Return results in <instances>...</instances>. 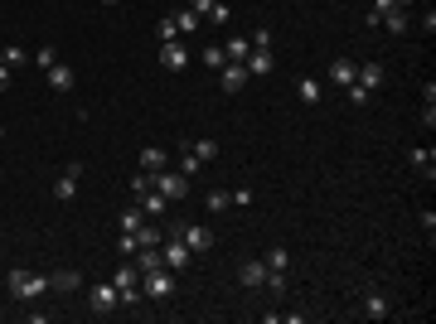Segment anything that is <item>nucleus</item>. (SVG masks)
Wrapping results in <instances>:
<instances>
[{
    "instance_id": "nucleus-1",
    "label": "nucleus",
    "mask_w": 436,
    "mask_h": 324,
    "mask_svg": "<svg viewBox=\"0 0 436 324\" xmlns=\"http://www.w3.org/2000/svg\"><path fill=\"white\" fill-rule=\"evenodd\" d=\"M44 291H49V276H44V271L10 266V295H15V300H39Z\"/></svg>"
},
{
    "instance_id": "nucleus-2",
    "label": "nucleus",
    "mask_w": 436,
    "mask_h": 324,
    "mask_svg": "<svg viewBox=\"0 0 436 324\" xmlns=\"http://www.w3.org/2000/svg\"><path fill=\"white\" fill-rule=\"evenodd\" d=\"M141 295H146V300H155V305H160V300H170V295H175V271H170V266L141 271Z\"/></svg>"
},
{
    "instance_id": "nucleus-3",
    "label": "nucleus",
    "mask_w": 436,
    "mask_h": 324,
    "mask_svg": "<svg viewBox=\"0 0 436 324\" xmlns=\"http://www.w3.org/2000/svg\"><path fill=\"white\" fill-rule=\"evenodd\" d=\"M111 286H116L121 305H136V300H141V271H136V261L116 266V271H111Z\"/></svg>"
},
{
    "instance_id": "nucleus-4",
    "label": "nucleus",
    "mask_w": 436,
    "mask_h": 324,
    "mask_svg": "<svg viewBox=\"0 0 436 324\" xmlns=\"http://www.w3.org/2000/svg\"><path fill=\"white\" fill-rule=\"evenodd\" d=\"M150 189L165 194V204H170V199H185V194H189V175H180V170H160V175H150Z\"/></svg>"
},
{
    "instance_id": "nucleus-5",
    "label": "nucleus",
    "mask_w": 436,
    "mask_h": 324,
    "mask_svg": "<svg viewBox=\"0 0 436 324\" xmlns=\"http://www.w3.org/2000/svg\"><path fill=\"white\" fill-rule=\"evenodd\" d=\"M160 261H165L170 271H189L194 252H189V247H185V242H180L175 232H165V237H160Z\"/></svg>"
},
{
    "instance_id": "nucleus-6",
    "label": "nucleus",
    "mask_w": 436,
    "mask_h": 324,
    "mask_svg": "<svg viewBox=\"0 0 436 324\" xmlns=\"http://www.w3.org/2000/svg\"><path fill=\"white\" fill-rule=\"evenodd\" d=\"M170 232H175V237H180V242L194 252V257L214 247V232H209V227H199V222H180V227H170Z\"/></svg>"
},
{
    "instance_id": "nucleus-7",
    "label": "nucleus",
    "mask_w": 436,
    "mask_h": 324,
    "mask_svg": "<svg viewBox=\"0 0 436 324\" xmlns=\"http://www.w3.org/2000/svg\"><path fill=\"white\" fill-rule=\"evenodd\" d=\"M116 305H121V295H116L111 281H98V286L88 291V310H93V315H111Z\"/></svg>"
},
{
    "instance_id": "nucleus-8",
    "label": "nucleus",
    "mask_w": 436,
    "mask_h": 324,
    "mask_svg": "<svg viewBox=\"0 0 436 324\" xmlns=\"http://www.w3.org/2000/svg\"><path fill=\"white\" fill-rule=\"evenodd\" d=\"M238 286H242V291H262V286H267V261H262V257H247V261L238 266Z\"/></svg>"
},
{
    "instance_id": "nucleus-9",
    "label": "nucleus",
    "mask_w": 436,
    "mask_h": 324,
    "mask_svg": "<svg viewBox=\"0 0 436 324\" xmlns=\"http://www.w3.org/2000/svg\"><path fill=\"white\" fill-rule=\"evenodd\" d=\"M160 68L185 73V68H189V49H185L180 39H165V44H160Z\"/></svg>"
},
{
    "instance_id": "nucleus-10",
    "label": "nucleus",
    "mask_w": 436,
    "mask_h": 324,
    "mask_svg": "<svg viewBox=\"0 0 436 324\" xmlns=\"http://www.w3.org/2000/svg\"><path fill=\"white\" fill-rule=\"evenodd\" d=\"M218 88H223L228 97L242 92V88H247V68H242V63H223V68H218Z\"/></svg>"
},
{
    "instance_id": "nucleus-11",
    "label": "nucleus",
    "mask_w": 436,
    "mask_h": 324,
    "mask_svg": "<svg viewBox=\"0 0 436 324\" xmlns=\"http://www.w3.org/2000/svg\"><path fill=\"white\" fill-rule=\"evenodd\" d=\"M78 179H83V165L73 160V165H68V170L59 175V184H54V199H59V204H68V199L78 194Z\"/></svg>"
},
{
    "instance_id": "nucleus-12",
    "label": "nucleus",
    "mask_w": 436,
    "mask_h": 324,
    "mask_svg": "<svg viewBox=\"0 0 436 324\" xmlns=\"http://www.w3.org/2000/svg\"><path fill=\"white\" fill-rule=\"evenodd\" d=\"M44 83H49V88H54V92H68V88H73V83H78V73H73V68H68V63H63V58H59V63H54V68H49V73H44Z\"/></svg>"
},
{
    "instance_id": "nucleus-13",
    "label": "nucleus",
    "mask_w": 436,
    "mask_h": 324,
    "mask_svg": "<svg viewBox=\"0 0 436 324\" xmlns=\"http://www.w3.org/2000/svg\"><path fill=\"white\" fill-rule=\"evenodd\" d=\"M359 315H364V320H388V295H383V291H368V295L359 300Z\"/></svg>"
},
{
    "instance_id": "nucleus-14",
    "label": "nucleus",
    "mask_w": 436,
    "mask_h": 324,
    "mask_svg": "<svg viewBox=\"0 0 436 324\" xmlns=\"http://www.w3.org/2000/svg\"><path fill=\"white\" fill-rule=\"evenodd\" d=\"M325 78L334 83V88H349V83L359 78V63H354V58H334V63H329V73H325Z\"/></svg>"
},
{
    "instance_id": "nucleus-15",
    "label": "nucleus",
    "mask_w": 436,
    "mask_h": 324,
    "mask_svg": "<svg viewBox=\"0 0 436 324\" xmlns=\"http://www.w3.org/2000/svg\"><path fill=\"white\" fill-rule=\"evenodd\" d=\"M242 68H247V78H267L272 73V49H252L242 58Z\"/></svg>"
},
{
    "instance_id": "nucleus-16",
    "label": "nucleus",
    "mask_w": 436,
    "mask_h": 324,
    "mask_svg": "<svg viewBox=\"0 0 436 324\" xmlns=\"http://www.w3.org/2000/svg\"><path fill=\"white\" fill-rule=\"evenodd\" d=\"M296 97H301L306 107H320V102H325V83H320V78H301V83H296Z\"/></svg>"
},
{
    "instance_id": "nucleus-17",
    "label": "nucleus",
    "mask_w": 436,
    "mask_h": 324,
    "mask_svg": "<svg viewBox=\"0 0 436 324\" xmlns=\"http://www.w3.org/2000/svg\"><path fill=\"white\" fill-rule=\"evenodd\" d=\"M136 160H141V170H146V175H160V170H170V155H165L160 145H146Z\"/></svg>"
},
{
    "instance_id": "nucleus-18",
    "label": "nucleus",
    "mask_w": 436,
    "mask_h": 324,
    "mask_svg": "<svg viewBox=\"0 0 436 324\" xmlns=\"http://www.w3.org/2000/svg\"><path fill=\"white\" fill-rule=\"evenodd\" d=\"M136 199H141V213H146V218H155V222L165 218V194H155V189H141Z\"/></svg>"
},
{
    "instance_id": "nucleus-19",
    "label": "nucleus",
    "mask_w": 436,
    "mask_h": 324,
    "mask_svg": "<svg viewBox=\"0 0 436 324\" xmlns=\"http://www.w3.org/2000/svg\"><path fill=\"white\" fill-rule=\"evenodd\" d=\"M78 286H83L78 271H54V276H49V291H59V295H73Z\"/></svg>"
},
{
    "instance_id": "nucleus-20",
    "label": "nucleus",
    "mask_w": 436,
    "mask_h": 324,
    "mask_svg": "<svg viewBox=\"0 0 436 324\" xmlns=\"http://www.w3.org/2000/svg\"><path fill=\"white\" fill-rule=\"evenodd\" d=\"M354 83H359V88H368V92H373V88H383V63H359V78H354Z\"/></svg>"
},
{
    "instance_id": "nucleus-21",
    "label": "nucleus",
    "mask_w": 436,
    "mask_h": 324,
    "mask_svg": "<svg viewBox=\"0 0 436 324\" xmlns=\"http://www.w3.org/2000/svg\"><path fill=\"white\" fill-rule=\"evenodd\" d=\"M160 237H165V232H160V222H155V218L136 227V247H160Z\"/></svg>"
},
{
    "instance_id": "nucleus-22",
    "label": "nucleus",
    "mask_w": 436,
    "mask_h": 324,
    "mask_svg": "<svg viewBox=\"0 0 436 324\" xmlns=\"http://www.w3.org/2000/svg\"><path fill=\"white\" fill-rule=\"evenodd\" d=\"M170 19H175V29H180V34H199V24H204V19H199V15H194L189 5H185L180 15H170Z\"/></svg>"
},
{
    "instance_id": "nucleus-23",
    "label": "nucleus",
    "mask_w": 436,
    "mask_h": 324,
    "mask_svg": "<svg viewBox=\"0 0 436 324\" xmlns=\"http://www.w3.org/2000/svg\"><path fill=\"white\" fill-rule=\"evenodd\" d=\"M378 24H383L388 34H407V10H388V15H378Z\"/></svg>"
},
{
    "instance_id": "nucleus-24",
    "label": "nucleus",
    "mask_w": 436,
    "mask_h": 324,
    "mask_svg": "<svg viewBox=\"0 0 436 324\" xmlns=\"http://www.w3.org/2000/svg\"><path fill=\"white\" fill-rule=\"evenodd\" d=\"M228 204H233V194H228V189H209V194H204V209H209V213H223Z\"/></svg>"
},
{
    "instance_id": "nucleus-25",
    "label": "nucleus",
    "mask_w": 436,
    "mask_h": 324,
    "mask_svg": "<svg viewBox=\"0 0 436 324\" xmlns=\"http://www.w3.org/2000/svg\"><path fill=\"white\" fill-rule=\"evenodd\" d=\"M407 165H412V170H427V175H432V150H427V145H412V150H407Z\"/></svg>"
},
{
    "instance_id": "nucleus-26",
    "label": "nucleus",
    "mask_w": 436,
    "mask_h": 324,
    "mask_svg": "<svg viewBox=\"0 0 436 324\" xmlns=\"http://www.w3.org/2000/svg\"><path fill=\"white\" fill-rule=\"evenodd\" d=\"M262 261H267V271H286V266H291V252H286V247H272Z\"/></svg>"
},
{
    "instance_id": "nucleus-27",
    "label": "nucleus",
    "mask_w": 436,
    "mask_h": 324,
    "mask_svg": "<svg viewBox=\"0 0 436 324\" xmlns=\"http://www.w3.org/2000/svg\"><path fill=\"white\" fill-rule=\"evenodd\" d=\"M189 155L209 165V160H214V155H218V140H209V136H204V140H194V145H189Z\"/></svg>"
},
{
    "instance_id": "nucleus-28",
    "label": "nucleus",
    "mask_w": 436,
    "mask_h": 324,
    "mask_svg": "<svg viewBox=\"0 0 436 324\" xmlns=\"http://www.w3.org/2000/svg\"><path fill=\"white\" fill-rule=\"evenodd\" d=\"M141 222H146V213H141V209H126V213L116 218V227H121V232H136Z\"/></svg>"
},
{
    "instance_id": "nucleus-29",
    "label": "nucleus",
    "mask_w": 436,
    "mask_h": 324,
    "mask_svg": "<svg viewBox=\"0 0 436 324\" xmlns=\"http://www.w3.org/2000/svg\"><path fill=\"white\" fill-rule=\"evenodd\" d=\"M223 63H228V54H223V44H209V49H204V68H223Z\"/></svg>"
},
{
    "instance_id": "nucleus-30",
    "label": "nucleus",
    "mask_w": 436,
    "mask_h": 324,
    "mask_svg": "<svg viewBox=\"0 0 436 324\" xmlns=\"http://www.w3.org/2000/svg\"><path fill=\"white\" fill-rule=\"evenodd\" d=\"M34 63H39V73H49V68L59 63V49H49V44H44V49L34 54Z\"/></svg>"
},
{
    "instance_id": "nucleus-31",
    "label": "nucleus",
    "mask_w": 436,
    "mask_h": 324,
    "mask_svg": "<svg viewBox=\"0 0 436 324\" xmlns=\"http://www.w3.org/2000/svg\"><path fill=\"white\" fill-rule=\"evenodd\" d=\"M344 92H349V102H354V107H368V102H373V92H368V88H359V83H349Z\"/></svg>"
},
{
    "instance_id": "nucleus-32",
    "label": "nucleus",
    "mask_w": 436,
    "mask_h": 324,
    "mask_svg": "<svg viewBox=\"0 0 436 324\" xmlns=\"http://www.w3.org/2000/svg\"><path fill=\"white\" fill-rule=\"evenodd\" d=\"M24 58H29V54H24V49H20V44H5V68H20V63H24Z\"/></svg>"
},
{
    "instance_id": "nucleus-33",
    "label": "nucleus",
    "mask_w": 436,
    "mask_h": 324,
    "mask_svg": "<svg viewBox=\"0 0 436 324\" xmlns=\"http://www.w3.org/2000/svg\"><path fill=\"white\" fill-rule=\"evenodd\" d=\"M199 170H204V160H194V155H189V150H185V155H180V175H189V179H194V175H199Z\"/></svg>"
},
{
    "instance_id": "nucleus-34",
    "label": "nucleus",
    "mask_w": 436,
    "mask_h": 324,
    "mask_svg": "<svg viewBox=\"0 0 436 324\" xmlns=\"http://www.w3.org/2000/svg\"><path fill=\"white\" fill-rule=\"evenodd\" d=\"M412 0H373V15H388V10H407Z\"/></svg>"
},
{
    "instance_id": "nucleus-35",
    "label": "nucleus",
    "mask_w": 436,
    "mask_h": 324,
    "mask_svg": "<svg viewBox=\"0 0 436 324\" xmlns=\"http://www.w3.org/2000/svg\"><path fill=\"white\" fill-rule=\"evenodd\" d=\"M247 44H252V49H272V29H257V34H247Z\"/></svg>"
},
{
    "instance_id": "nucleus-36",
    "label": "nucleus",
    "mask_w": 436,
    "mask_h": 324,
    "mask_svg": "<svg viewBox=\"0 0 436 324\" xmlns=\"http://www.w3.org/2000/svg\"><path fill=\"white\" fill-rule=\"evenodd\" d=\"M218 0H189V10H194V15H199V19H209V10H214Z\"/></svg>"
},
{
    "instance_id": "nucleus-37",
    "label": "nucleus",
    "mask_w": 436,
    "mask_h": 324,
    "mask_svg": "<svg viewBox=\"0 0 436 324\" xmlns=\"http://www.w3.org/2000/svg\"><path fill=\"white\" fill-rule=\"evenodd\" d=\"M165 39H180V29H175V19H160V44Z\"/></svg>"
},
{
    "instance_id": "nucleus-38",
    "label": "nucleus",
    "mask_w": 436,
    "mask_h": 324,
    "mask_svg": "<svg viewBox=\"0 0 436 324\" xmlns=\"http://www.w3.org/2000/svg\"><path fill=\"white\" fill-rule=\"evenodd\" d=\"M252 199H257V194H252V189H233V204H238V209H247V204H252Z\"/></svg>"
},
{
    "instance_id": "nucleus-39",
    "label": "nucleus",
    "mask_w": 436,
    "mask_h": 324,
    "mask_svg": "<svg viewBox=\"0 0 436 324\" xmlns=\"http://www.w3.org/2000/svg\"><path fill=\"white\" fill-rule=\"evenodd\" d=\"M209 24H228V5H214V10H209Z\"/></svg>"
},
{
    "instance_id": "nucleus-40",
    "label": "nucleus",
    "mask_w": 436,
    "mask_h": 324,
    "mask_svg": "<svg viewBox=\"0 0 436 324\" xmlns=\"http://www.w3.org/2000/svg\"><path fill=\"white\" fill-rule=\"evenodd\" d=\"M422 126H427V131L436 126V107H432V102H422Z\"/></svg>"
},
{
    "instance_id": "nucleus-41",
    "label": "nucleus",
    "mask_w": 436,
    "mask_h": 324,
    "mask_svg": "<svg viewBox=\"0 0 436 324\" xmlns=\"http://www.w3.org/2000/svg\"><path fill=\"white\" fill-rule=\"evenodd\" d=\"M10 83H15V68H5V63H0V92H10Z\"/></svg>"
},
{
    "instance_id": "nucleus-42",
    "label": "nucleus",
    "mask_w": 436,
    "mask_h": 324,
    "mask_svg": "<svg viewBox=\"0 0 436 324\" xmlns=\"http://www.w3.org/2000/svg\"><path fill=\"white\" fill-rule=\"evenodd\" d=\"M102 5H121V0H102Z\"/></svg>"
},
{
    "instance_id": "nucleus-43",
    "label": "nucleus",
    "mask_w": 436,
    "mask_h": 324,
    "mask_svg": "<svg viewBox=\"0 0 436 324\" xmlns=\"http://www.w3.org/2000/svg\"><path fill=\"white\" fill-rule=\"evenodd\" d=\"M0 140H5V126H0Z\"/></svg>"
},
{
    "instance_id": "nucleus-44",
    "label": "nucleus",
    "mask_w": 436,
    "mask_h": 324,
    "mask_svg": "<svg viewBox=\"0 0 436 324\" xmlns=\"http://www.w3.org/2000/svg\"><path fill=\"white\" fill-rule=\"evenodd\" d=\"M0 315H5V310H0Z\"/></svg>"
}]
</instances>
